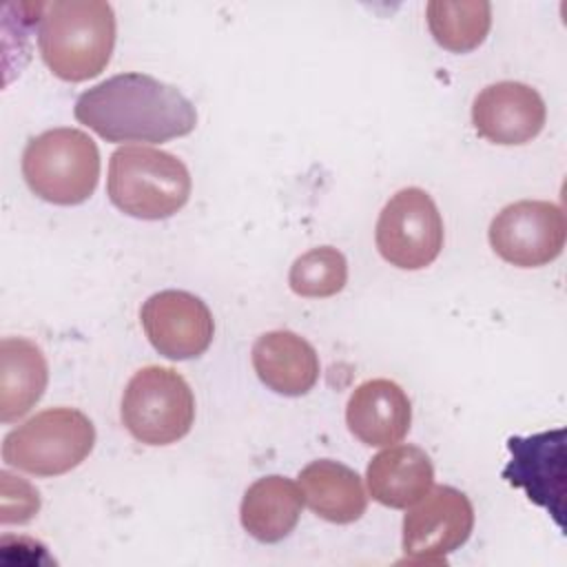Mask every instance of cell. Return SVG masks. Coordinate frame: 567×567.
<instances>
[{"mask_svg": "<svg viewBox=\"0 0 567 567\" xmlns=\"http://www.w3.org/2000/svg\"><path fill=\"white\" fill-rule=\"evenodd\" d=\"M509 463L503 478L520 487L529 501L545 507L554 518L563 520L565 494V432H540L532 436L507 439Z\"/></svg>", "mask_w": 567, "mask_h": 567, "instance_id": "obj_12", "label": "cell"}, {"mask_svg": "<svg viewBox=\"0 0 567 567\" xmlns=\"http://www.w3.org/2000/svg\"><path fill=\"white\" fill-rule=\"evenodd\" d=\"M487 239L492 250L512 266H547L565 248V213L558 204L543 199H520L507 204L492 219Z\"/></svg>", "mask_w": 567, "mask_h": 567, "instance_id": "obj_8", "label": "cell"}, {"mask_svg": "<svg viewBox=\"0 0 567 567\" xmlns=\"http://www.w3.org/2000/svg\"><path fill=\"white\" fill-rule=\"evenodd\" d=\"M186 164L159 148L120 146L111 153L106 195L128 217L157 221L179 213L190 199Z\"/></svg>", "mask_w": 567, "mask_h": 567, "instance_id": "obj_3", "label": "cell"}, {"mask_svg": "<svg viewBox=\"0 0 567 567\" xmlns=\"http://www.w3.org/2000/svg\"><path fill=\"white\" fill-rule=\"evenodd\" d=\"M120 419L128 434L144 445L177 443L195 421L193 390L177 370L146 365L128 379Z\"/></svg>", "mask_w": 567, "mask_h": 567, "instance_id": "obj_6", "label": "cell"}, {"mask_svg": "<svg viewBox=\"0 0 567 567\" xmlns=\"http://www.w3.org/2000/svg\"><path fill=\"white\" fill-rule=\"evenodd\" d=\"M22 177L29 190L49 204H82L100 179L97 144L80 128H49L27 142Z\"/></svg>", "mask_w": 567, "mask_h": 567, "instance_id": "obj_4", "label": "cell"}, {"mask_svg": "<svg viewBox=\"0 0 567 567\" xmlns=\"http://www.w3.org/2000/svg\"><path fill=\"white\" fill-rule=\"evenodd\" d=\"M303 503L323 520L348 525L365 514L368 496L361 476L332 458L308 463L299 472Z\"/></svg>", "mask_w": 567, "mask_h": 567, "instance_id": "obj_16", "label": "cell"}, {"mask_svg": "<svg viewBox=\"0 0 567 567\" xmlns=\"http://www.w3.org/2000/svg\"><path fill=\"white\" fill-rule=\"evenodd\" d=\"M75 120L106 142L162 144L197 126L193 102L173 84L146 73H117L75 100Z\"/></svg>", "mask_w": 567, "mask_h": 567, "instance_id": "obj_1", "label": "cell"}, {"mask_svg": "<svg viewBox=\"0 0 567 567\" xmlns=\"http://www.w3.org/2000/svg\"><path fill=\"white\" fill-rule=\"evenodd\" d=\"M472 529L474 507L467 494L436 485L403 516V554L408 560H441L458 549Z\"/></svg>", "mask_w": 567, "mask_h": 567, "instance_id": "obj_9", "label": "cell"}, {"mask_svg": "<svg viewBox=\"0 0 567 567\" xmlns=\"http://www.w3.org/2000/svg\"><path fill=\"white\" fill-rule=\"evenodd\" d=\"M348 430L370 447L399 443L412 423V403L390 379H368L357 385L346 405Z\"/></svg>", "mask_w": 567, "mask_h": 567, "instance_id": "obj_13", "label": "cell"}, {"mask_svg": "<svg viewBox=\"0 0 567 567\" xmlns=\"http://www.w3.org/2000/svg\"><path fill=\"white\" fill-rule=\"evenodd\" d=\"M259 381L277 394L303 396L319 381L317 350L292 330H270L250 350Z\"/></svg>", "mask_w": 567, "mask_h": 567, "instance_id": "obj_14", "label": "cell"}, {"mask_svg": "<svg viewBox=\"0 0 567 567\" xmlns=\"http://www.w3.org/2000/svg\"><path fill=\"white\" fill-rule=\"evenodd\" d=\"M115 47V11L104 0L42 2L38 49L49 71L64 82L100 75Z\"/></svg>", "mask_w": 567, "mask_h": 567, "instance_id": "obj_2", "label": "cell"}, {"mask_svg": "<svg viewBox=\"0 0 567 567\" xmlns=\"http://www.w3.org/2000/svg\"><path fill=\"white\" fill-rule=\"evenodd\" d=\"M140 321L151 346L166 359L186 361L202 357L215 334L208 306L186 290H159L140 310Z\"/></svg>", "mask_w": 567, "mask_h": 567, "instance_id": "obj_10", "label": "cell"}, {"mask_svg": "<svg viewBox=\"0 0 567 567\" xmlns=\"http://www.w3.org/2000/svg\"><path fill=\"white\" fill-rule=\"evenodd\" d=\"M547 122L540 93L523 82L503 80L485 86L472 104V124L481 137L501 146L532 142Z\"/></svg>", "mask_w": 567, "mask_h": 567, "instance_id": "obj_11", "label": "cell"}, {"mask_svg": "<svg viewBox=\"0 0 567 567\" xmlns=\"http://www.w3.org/2000/svg\"><path fill=\"white\" fill-rule=\"evenodd\" d=\"M47 383L44 352L29 339L4 337L0 341V421L22 419L42 399Z\"/></svg>", "mask_w": 567, "mask_h": 567, "instance_id": "obj_17", "label": "cell"}, {"mask_svg": "<svg viewBox=\"0 0 567 567\" xmlns=\"http://www.w3.org/2000/svg\"><path fill=\"white\" fill-rule=\"evenodd\" d=\"M303 496L299 487L279 474L257 478L241 498V527L259 543L284 540L299 523Z\"/></svg>", "mask_w": 567, "mask_h": 567, "instance_id": "obj_18", "label": "cell"}, {"mask_svg": "<svg viewBox=\"0 0 567 567\" xmlns=\"http://www.w3.org/2000/svg\"><path fill=\"white\" fill-rule=\"evenodd\" d=\"M425 18L439 47L467 53L485 42L492 27V4L487 0H430Z\"/></svg>", "mask_w": 567, "mask_h": 567, "instance_id": "obj_19", "label": "cell"}, {"mask_svg": "<svg viewBox=\"0 0 567 567\" xmlns=\"http://www.w3.org/2000/svg\"><path fill=\"white\" fill-rule=\"evenodd\" d=\"M443 217L434 199L416 186L396 190L379 213L374 241L381 257L401 270L427 268L443 248Z\"/></svg>", "mask_w": 567, "mask_h": 567, "instance_id": "obj_7", "label": "cell"}, {"mask_svg": "<svg viewBox=\"0 0 567 567\" xmlns=\"http://www.w3.org/2000/svg\"><path fill=\"white\" fill-rule=\"evenodd\" d=\"M95 445L93 421L75 408H47L2 441V461L35 476H60L75 470Z\"/></svg>", "mask_w": 567, "mask_h": 567, "instance_id": "obj_5", "label": "cell"}, {"mask_svg": "<svg viewBox=\"0 0 567 567\" xmlns=\"http://www.w3.org/2000/svg\"><path fill=\"white\" fill-rule=\"evenodd\" d=\"M348 284V261L332 246L310 248L299 255L288 272V286L306 299H326L339 295Z\"/></svg>", "mask_w": 567, "mask_h": 567, "instance_id": "obj_20", "label": "cell"}, {"mask_svg": "<svg viewBox=\"0 0 567 567\" xmlns=\"http://www.w3.org/2000/svg\"><path fill=\"white\" fill-rule=\"evenodd\" d=\"M370 496L392 509L416 505L434 483V465L416 445H388L365 470Z\"/></svg>", "mask_w": 567, "mask_h": 567, "instance_id": "obj_15", "label": "cell"}]
</instances>
